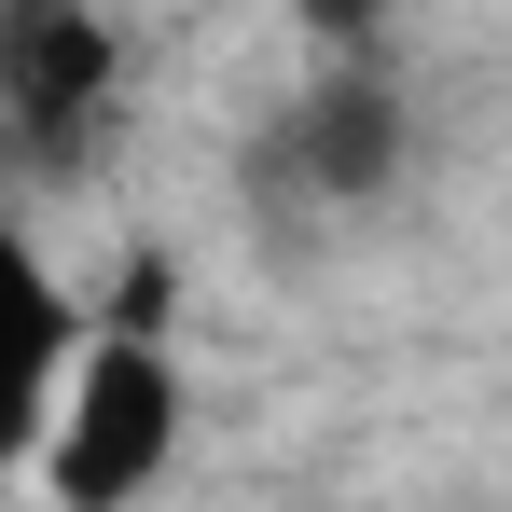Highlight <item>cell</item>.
Here are the masks:
<instances>
[{
	"instance_id": "7a4b0ae2",
	"label": "cell",
	"mask_w": 512,
	"mask_h": 512,
	"mask_svg": "<svg viewBox=\"0 0 512 512\" xmlns=\"http://www.w3.org/2000/svg\"><path fill=\"white\" fill-rule=\"evenodd\" d=\"M125 111V42L97 0H0V139L28 180H70Z\"/></svg>"
},
{
	"instance_id": "6da1fadb",
	"label": "cell",
	"mask_w": 512,
	"mask_h": 512,
	"mask_svg": "<svg viewBox=\"0 0 512 512\" xmlns=\"http://www.w3.org/2000/svg\"><path fill=\"white\" fill-rule=\"evenodd\" d=\"M180 457V360H167V263H125L97 333L56 360L28 416V485L56 512H139Z\"/></svg>"
},
{
	"instance_id": "277c9868",
	"label": "cell",
	"mask_w": 512,
	"mask_h": 512,
	"mask_svg": "<svg viewBox=\"0 0 512 512\" xmlns=\"http://www.w3.org/2000/svg\"><path fill=\"white\" fill-rule=\"evenodd\" d=\"M291 14H305V42H319V56H360V42L388 28V0H291Z\"/></svg>"
},
{
	"instance_id": "3957f363",
	"label": "cell",
	"mask_w": 512,
	"mask_h": 512,
	"mask_svg": "<svg viewBox=\"0 0 512 512\" xmlns=\"http://www.w3.org/2000/svg\"><path fill=\"white\" fill-rule=\"evenodd\" d=\"M402 180V84L374 56H333L319 84L277 97V125L250 139V194L263 208H374Z\"/></svg>"
}]
</instances>
